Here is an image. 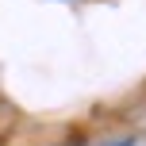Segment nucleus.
I'll return each mask as SVG.
<instances>
[{"mask_svg":"<svg viewBox=\"0 0 146 146\" xmlns=\"http://www.w3.org/2000/svg\"><path fill=\"white\" fill-rule=\"evenodd\" d=\"M108 146H135L131 139H119V142H108Z\"/></svg>","mask_w":146,"mask_h":146,"instance_id":"1","label":"nucleus"}]
</instances>
